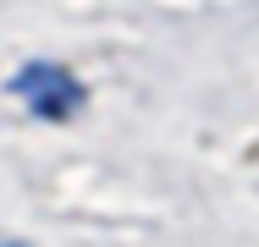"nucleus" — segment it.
Listing matches in <instances>:
<instances>
[{"label": "nucleus", "instance_id": "1", "mask_svg": "<svg viewBox=\"0 0 259 247\" xmlns=\"http://www.w3.org/2000/svg\"><path fill=\"white\" fill-rule=\"evenodd\" d=\"M11 94L28 99V110H39V115H72V110H83V83L66 72V66H50V60H33V66H22L17 77H11Z\"/></svg>", "mask_w": 259, "mask_h": 247}]
</instances>
